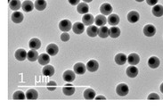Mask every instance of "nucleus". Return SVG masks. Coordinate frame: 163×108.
<instances>
[{
    "instance_id": "obj_36",
    "label": "nucleus",
    "mask_w": 163,
    "mask_h": 108,
    "mask_svg": "<svg viewBox=\"0 0 163 108\" xmlns=\"http://www.w3.org/2000/svg\"><path fill=\"white\" fill-rule=\"evenodd\" d=\"M56 89V82L55 81H50V82L47 83V89L49 91H54Z\"/></svg>"
},
{
    "instance_id": "obj_22",
    "label": "nucleus",
    "mask_w": 163,
    "mask_h": 108,
    "mask_svg": "<svg viewBox=\"0 0 163 108\" xmlns=\"http://www.w3.org/2000/svg\"><path fill=\"white\" fill-rule=\"evenodd\" d=\"M11 19H12V21H13L14 23H21V22L23 21V14L21 13V12L15 11V12L12 14Z\"/></svg>"
},
{
    "instance_id": "obj_32",
    "label": "nucleus",
    "mask_w": 163,
    "mask_h": 108,
    "mask_svg": "<svg viewBox=\"0 0 163 108\" xmlns=\"http://www.w3.org/2000/svg\"><path fill=\"white\" fill-rule=\"evenodd\" d=\"M38 92L35 89H29L26 92V98L29 99V100H35V99L38 98Z\"/></svg>"
},
{
    "instance_id": "obj_5",
    "label": "nucleus",
    "mask_w": 163,
    "mask_h": 108,
    "mask_svg": "<svg viewBox=\"0 0 163 108\" xmlns=\"http://www.w3.org/2000/svg\"><path fill=\"white\" fill-rule=\"evenodd\" d=\"M100 12L103 15H110L113 13V7L108 3H104L100 7Z\"/></svg>"
},
{
    "instance_id": "obj_13",
    "label": "nucleus",
    "mask_w": 163,
    "mask_h": 108,
    "mask_svg": "<svg viewBox=\"0 0 163 108\" xmlns=\"http://www.w3.org/2000/svg\"><path fill=\"white\" fill-rule=\"evenodd\" d=\"M127 62L130 65H137L140 62V56H138L137 54H135V53L130 54L127 56Z\"/></svg>"
},
{
    "instance_id": "obj_40",
    "label": "nucleus",
    "mask_w": 163,
    "mask_h": 108,
    "mask_svg": "<svg viewBox=\"0 0 163 108\" xmlns=\"http://www.w3.org/2000/svg\"><path fill=\"white\" fill-rule=\"evenodd\" d=\"M79 1H80V0H68V2H69L71 6H76V5H79Z\"/></svg>"
},
{
    "instance_id": "obj_12",
    "label": "nucleus",
    "mask_w": 163,
    "mask_h": 108,
    "mask_svg": "<svg viewBox=\"0 0 163 108\" xmlns=\"http://www.w3.org/2000/svg\"><path fill=\"white\" fill-rule=\"evenodd\" d=\"M107 21H108V23H109L110 25L116 26V25H118V24L119 23V21H120V19H119V17L118 14L113 13V14H110V15H109V17H108Z\"/></svg>"
},
{
    "instance_id": "obj_11",
    "label": "nucleus",
    "mask_w": 163,
    "mask_h": 108,
    "mask_svg": "<svg viewBox=\"0 0 163 108\" xmlns=\"http://www.w3.org/2000/svg\"><path fill=\"white\" fill-rule=\"evenodd\" d=\"M72 31L75 34H81L85 31V24L82 22H75L74 25L72 26Z\"/></svg>"
},
{
    "instance_id": "obj_25",
    "label": "nucleus",
    "mask_w": 163,
    "mask_h": 108,
    "mask_svg": "<svg viewBox=\"0 0 163 108\" xmlns=\"http://www.w3.org/2000/svg\"><path fill=\"white\" fill-rule=\"evenodd\" d=\"M108 22L106 19V17L103 14V15H97L94 19V22H95V25L96 26H105L106 22Z\"/></svg>"
},
{
    "instance_id": "obj_8",
    "label": "nucleus",
    "mask_w": 163,
    "mask_h": 108,
    "mask_svg": "<svg viewBox=\"0 0 163 108\" xmlns=\"http://www.w3.org/2000/svg\"><path fill=\"white\" fill-rule=\"evenodd\" d=\"M58 51H59V48L57 47L56 45L52 43V44H49L47 47H46V53L51 56H55L58 54Z\"/></svg>"
},
{
    "instance_id": "obj_26",
    "label": "nucleus",
    "mask_w": 163,
    "mask_h": 108,
    "mask_svg": "<svg viewBox=\"0 0 163 108\" xmlns=\"http://www.w3.org/2000/svg\"><path fill=\"white\" fill-rule=\"evenodd\" d=\"M42 71L45 76L51 77L55 74V68L52 65H45Z\"/></svg>"
},
{
    "instance_id": "obj_14",
    "label": "nucleus",
    "mask_w": 163,
    "mask_h": 108,
    "mask_svg": "<svg viewBox=\"0 0 163 108\" xmlns=\"http://www.w3.org/2000/svg\"><path fill=\"white\" fill-rule=\"evenodd\" d=\"M127 75L129 77V78H136L138 75V69L135 66V65H131L129 67L127 68Z\"/></svg>"
},
{
    "instance_id": "obj_18",
    "label": "nucleus",
    "mask_w": 163,
    "mask_h": 108,
    "mask_svg": "<svg viewBox=\"0 0 163 108\" xmlns=\"http://www.w3.org/2000/svg\"><path fill=\"white\" fill-rule=\"evenodd\" d=\"M38 63L41 64V65H47V64H49V62H50V56H49V55L46 53V54H41V55H39V56H38Z\"/></svg>"
},
{
    "instance_id": "obj_37",
    "label": "nucleus",
    "mask_w": 163,
    "mask_h": 108,
    "mask_svg": "<svg viewBox=\"0 0 163 108\" xmlns=\"http://www.w3.org/2000/svg\"><path fill=\"white\" fill-rule=\"evenodd\" d=\"M61 40L63 41V42H66V41H68L70 39V35L67 33V32H63V34L61 35Z\"/></svg>"
},
{
    "instance_id": "obj_7",
    "label": "nucleus",
    "mask_w": 163,
    "mask_h": 108,
    "mask_svg": "<svg viewBox=\"0 0 163 108\" xmlns=\"http://www.w3.org/2000/svg\"><path fill=\"white\" fill-rule=\"evenodd\" d=\"M98 68H99V64L95 60H90V61H88V64H87V69L90 72L96 71L98 70Z\"/></svg>"
},
{
    "instance_id": "obj_44",
    "label": "nucleus",
    "mask_w": 163,
    "mask_h": 108,
    "mask_svg": "<svg viewBox=\"0 0 163 108\" xmlns=\"http://www.w3.org/2000/svg\"><path fill=\"white\" fill-rule=\"evenodd\" d=\"M137 2H143V1H144V0H136Z\"/></svg>"
},
{
    "instance_id": "obj_6",
    "label": "nucleus",
    "mask_w": 163,
    "mask_h": 108,
    "mask_svg": "<svg viewBox=\"0 0 163 108\" xmlns=\"http://www.w3.org/2000/svg\"><path fill=\"white\" fill-rule=\"evenodd\" d=\"M127 18V21H128L129 22H131V23H136V22H137L138 21H139V19H140V15H139V13H138L137 11H131V12L128 13Z\"/></svg>"
},
{
    "instance_id": "obj_19",
    "label": "nucleus",
    "mask_w": 163,
    "mask_h": 108,
    "mask_svg": "<svg viewBox=\"0 0 163 108\" xmlns=\"http://www.w3.org/2000/svg\"><path fill=\"white\" fill-rule=\"evenodd\" d=\"M127 57L126 56L125 54L119 53L115 56V63L117 64H119V65L125 64L127 63Z\"/></svg>"
},
{
    "instance_id": "obj_20",
    "label": "nucleus",
    "mask_w": 163,
    "mask_h": 108,
    "mask_svg": "<svg viewBox=\"0 0 163 108\" xmlns=\"http://www.w3.org/2000/svg\"><path fill=\"white\" fill-rule=\"evenodd\" d=\"M29 47H30L31 49H35V50H37L38 48H40V47H41V41H40L38 38H31V39L30 40V42H29Z\"/></svg>"
},
{
    "instance_id": "obj_45",
    "label": "nucleus",
    "mask_w": 163,
    "mask_h": 108,
    "mask_svg": "<svg viewBox=\"0 0 163 108\" xmlns=\"http://www.w3.org/2000/svg\"><path fill=\"white\" fill-rule=\"evenodd\" d=\"M10 2H11V1H10V0H9V3H10Z\"/></svg>"
},
{
    "instance_id": "obj_33",
    "label": "nucleus",
    "mask_w": 163,
    "mask_h": 108,
    "mask_svg": "<svg viewBox=\"0 0 163 108\" xmlns=\"http://www.w3.org/2000/svg\"><path fill=\"white\" fill-rule=\"evenodd\" d=\"M98 36L102 38H106L107 37H109V29L107 28L106 26H102L101 28H99L98 31Z\"/></svg>"
},
{
    "instance_id": "obj_35",
    "label": "nucleus",
    "mask_w": 163,
    "mask_h": 108,
    "mask_svg": "<svg viewBox=\"0 0 163 108\" xmlns=\"http://www.w3.org/2000/svg\"><path fill=\"white\" fill-rule=\"evenodd\" d=\"M13 98L15 99V100H22V99H25L26 98V95H24V93L22 91L18 90V91L14 92V94L13 96Z\"/></svg>"
},
{
    "instance_id": "obj_30",
    "label": "nucleus",
    "mask_w": 163,
    "mask_h": 108,
    "mask_svg": "<svg viewBox=\"0 0 163 108\" xmlns=\"http://www.w3.org/2000/svg\"><path fill=\"white\" fill-rule=\"evenodd\" d=\"M109 35L110 37L113 38H119V35H120V30L118 27H115L113 26L110 30H109Z\"/></svg>"
},
{
    "instance_id": "obj_38",
    "label": "nucleus",
    "mask_w": 163,
    "mask_h": 108,
    "mask_svg": "<svg viewBox=\"0 0 163 108\" xmlns=\"http://www.w3.org/2000/svg\"><path fill=\"white\" fill-rule=\"evenodd\" d=\"M148 99H160V96L156 94V93H151L150 95L148 96Z\"/></svg>"
},
{
    "instance_id": "obj_41",
    "label": "nucleus",
    "mask_w": 163,
    "mask_h": 108,
    "mask_svg": "<svg viewBox=\"0 0 163 108\" xmlns=\"http://www.w3.org/2000/svg\"><path fill=\"white\" fill-rule=\"evenodd\" d=\"M95 99H96V100H98V99H106V97L103 96H98L95 97Z\"/></svg>"
},
{
    "instance_id": "obj_2",
    "label": "nucleus",
    "mask_w": 163,
    "mask_h": 108,
    "mask_svg": "<svg viewBox=\"0 0 163 108\" xmlns=\"http://www.w3.org/2000/svg\"><path fill=\"white\" fill-rule=\"evenodd\" d=\"M71 28H72V24L69 20H63L59 23V29H60V31L63 32H68L71 30Z\"/></svg>"
},
{
    "instance_id": "obj_1",
    "label": "nucleus",
    "mask_w": 163,
    "mask_h": 108,
    "mask_svg": "<svg viewBox=\"0 0 163 108\" xmlns=\"http://www.w3.org/2000/svg\"><path fill=\"white\" fill-rule=\"evenodd\" d=\"M128 92H129L128 86L125 83H120L116 88V93L120 96H125L128 94Z\"/></svg>"
},
{
    "instance_id": "obj_3",
    "label": "nucleus",
    "mask_w": 163,
    "mask_h": 108,
    "mask_svg": "<svg viewBox=\"0 0 163 108\" xmlns=\"http://www.w3.org/2000/svg\"><path fill=\"white\" fill-rule=\"evenodd\" d=\"M156 33V28L151 24H147L144 27V34L146 37H153Z\"/></svg>"
},
{
    "instance_id": "obj_21",
    "label": "nucleus",
    "mask_w": 163,
    "mask_h": 108,
    "mask_svg": "<svg viewBox=\"0 0 163 108\" xmlns=\"http://www.w3.org/2000/svg\"><path fill=\"white\" fill-rule=\"evenodd\" d=\"M151 13L156 17H161L163 15V7L161 5H156L152 7Z\"/></svg>"
},
{
    "instance_id": "obj_27",
    "label": "nucleus",
    "mask_w": 163,
    "mask_h": 108,
    "mask_svg": "<svg viewBox=\"0 0 163 108\" xmlns=\"http://www.w3.org/2000/svg\"><path fill=\"white\" fill-rule=\"evenodd\" d=\"M98 31H99V29H98L96 26L91 25L88 27V29L87 30V33H88V35L89 36V37L94 38L95 36L98 35Z\"/></svg>"
},
{
    "instance_id": "obj_15",
    "label": "nucleus",
    "mask_w": 163,
    "mask_h": 108,
    "mask_svg": "<svg viewBox=\"0 0 163 108\" xmlns=\"http://www.w3.org/2000/svg\"><path fill=\"white\" fill-rule=\"evenodd\" d=\"M160 64H161L160 59L156 56H151L148 60V65L151 69H156L160 66Z\"/></svg>"
},
{
    "instance_id": "obj_42",
    "label": "nucleus",
    "mask_w": 163,
    "mask_h": 108,
    "mask_svg": "<svg viewBox=\"0 0 163 108\" xmlns=\"http://www.w3.org/2000/svg\"><path fill=\"white\" fill-rule=\"evenodd\" d=\"M160 89H161V93H163V82L161 84V86H160Z\"/></svg>"
},
{
    "instance_id": "obj_31",
    "label": "nucleus",
    "mask_w": 163,
    "mask_h": 108,
    "mask_svg": "<svg viewBox=\"0 0 163 108\" xmlns=\"http://www.w3.org/2000/svg\"><path fill=\"white\" fill-rule=\"evenodd\" d=\"M95 97V91L92 89H88L84 91V98L88 100H92Z\"/></svg>"
},
{
    "instance_id": "obj_9",
    "label": "nucleus",
    "mask_w": 163,
    "mask_h": 108,
    "mask_svg": "<svg viewBox=\"0 0 163 108\" xmlns=\"http://www.w3.org/2000/svg\"><path fill=\"white\" fill-rule=\"evenodd\" d=\"M34 7H35V5L32 3L31 0H25V1L22 3V10H23L24 12H26V13L31 12L32 10L34 9Z\"/></svg>"
},
{
    "instance_id": "obj_39",
    "label": "nucleus",
    "mask_w": 163,
    "mask_h": 108,
    "mask_svg": "<svg viewBox=\"0 0 163 108\" xmlns=\"http://www.w3.org/2000/svg\"><path fill=\"white\" fill-rule=\"evenodd\" d=\"M159 0H146V3L149 5V6H151V7H154L156 6V4L158 3Z\"/></svg>"
},
{
    "instance_id": "obj_28",
    "label": "nucleus",
    "mask_w": 163,
    "mask_h": 108,
    "mask_svg": "<svg viewBox=\"0 0 163 108\" xmlns=\"http://www.w3.org/2000/svg\"><path fill=\"white\" fill-rule=\"evenodd\" d=\"M34 5H35V8L38 11H43V10L46 9V7L47 6L46 0H36Z\"/></svg>"
},
{
    "instance_id": "obj_17",
    "label": "nucleus",
    "mask_w": 163,
    "mask_h": 108,
    "mask_svg": "<svg viewBox=\"0 0 163 108\" xmlns=\"http://www.w3.org/2000/svg\"><path fill=\"white\" fill-rule=\"evenodd\" d=\"M77 11L78 13H80V14H86L88 13L89 11V7L87 3H79L77 7Z\"/></svg>"
},
{
    "instance_id": "obj_4",
    "label": "nucleus",
    "mask_w": 163,
    "mask_h": 108,
    "mask_svg": "<svg viewBox=\"0 0 163 108\" xmlns=\"http://www.w3.org/2000/svg\"><path fill=\"white\" fill-rule=\"evenodd\" d=\"M63 78L66 82H72V81H74V80H75V71H72L70 70L66 71H64V73H63Z\"/></svg>"
},
{
    "instance_id": "obj_43",
    "label": "nucleus",
    "mask_w": 163,
    "mask_h": 108,
    "mask_svg": "<svg viewBox=\"0 0 163 108\" xmlns=\"http://www.w3.org/2000/svg\"><path fill=\"white\" fill-rule=\"evenodd\" d=\"M83 1H84L85 3H90V2H92L93 0H83Z\"/></svg>"
},
{
    "instance_id": "obj_16",
    "label": "nucleus",
    "mask_w": 163,
    "mask_h": 108,
    "mask_svg": "<svg viewBox=\"0 0 163 108\" xmlns=\"http://www.w3.org/2000/svg\"><path fill=\"white\" fill-rule=\"evenodd\" d=\"M82 22L86 26H91L94 22V18L92 14L86 13L83 18H82Z\"/></svg>"
},
{
    "instance_id": "obj_34",
    "label": "nucleus",
    "mask_w": 163,
    "mask_h": 108,
    "mask_svg": "<svg viewBox=\"0 0 163 108\" xmlns=\"http://www.w3.org/2000/svg\"><path fill=\"white\" fill-rule=\"evenodd\" d=\"M22 3L20 0H11V2L9 3V7L10 9H12L13 11H18L20 8L22 7Z\"/></svg>"
},
{
    "instance_id": "obj_23",
    "label": "nucleus",
    "mask_w": 163,
    "mask_h": 108,
    "mask_svg": "<svg viewBox=\"0 0 163 108\" xmlns=\"http://www.w3.org/2000/svg\"><path fill=\"white\" fill-rule=\"evenodd\" d=\"M63 92L64 95L72 96L75 93V88L71 84H66L63 88Z\"/></svg>"
},
{
    "instance_id": "obj_10",
    "label": "nucleus",
    "mask_w": 163,
    "mask_h": 108,
    "mask_svg": "<svg viewBox=\"0 0 163 108\" xmlns=\"http://www.w3.org/2000/svg\"><path fill=\"white\" fill-rule=\"evenodd\" d=\"M86 70H87V66H85V64L82 63H77L74 65V71L76 74L82 75L86 72Z\"/></svg>"
},
{
    "instance_id": "obj_24",
    "label": "nucleus",
    "mask_w": 163,
    "mask_h": 108,
    "mask_svg": "<svg viewBox=\"0 0 163 108\" xmlns=\"http://www.w3.org/2000/svg\"><path fill=\"white\" fill-rule=\"evenodd\" d=\"M27 55H28V53L24 49H18V50L15 52V54H14L15 58L18 61H24L26 58H27Z\"/></svg>"
},
{
    "instance_id": "obj_29",
    "label": "nucleus",
    "mask_w": 163,
    "mask_h": 108,
    "mask_svg": "<svg viewBox=\"0 0 163 108\" xmlns=\"http://www.w3.org/2000/svg\"><path fill=\"white\" fill-rule=\"evenodd\" d=\"M38 54L37 51L35 49H31V51L28 52V55H27V59L31 62H35L38 59Z\"/></svg>"
}]
</instances>
